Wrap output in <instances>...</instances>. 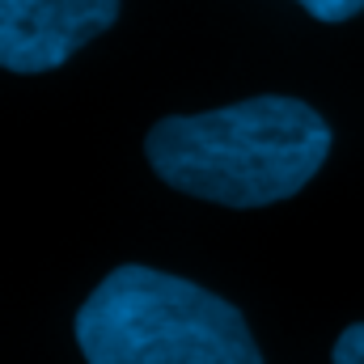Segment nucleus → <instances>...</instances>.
Masks as SVG:
<instances>
[{
    "mask_svg": "<svg viewBox=\"0 0 364 364\" xmlns=\"http://www.w3.org/2000/svg\"><path fill=\"white\" fill-rule=\"evenodd\" d=\"M335 364H364V322L348 326L339 339H335V352H331Z\"/></svg>",
    "mask_w": 364,
    "mask_h": 364,
    "instance_id": "obj_5",
    "label": "nucleus"
},
{
    "mask_svg": "<svg viewBox=\"0 0 364 364\" xmlns=\"http://www.w3.org/2000/svg\"><path fill=\"white\" fill-rule=\"evenodd\" d=\"M157 178L225 208L292 199L326 166L331 127L296 97H246L203 114H170L144 140Z\"/></svg>",
    "mask_w": 364,
    "mask_h": 364,
    "instance_id": "obj_1",
    "label": "nucleus"
},
{
    "mask_svg": "<svg viewBox=\"0 0 364 364\" xmlns=\"http://www.w3.org/2000/svg\"><path fill=\"white\" fill-rule=\"evenodd\" d=\"M119 0H0V68L51 73L106 34Z\"/></svg>",
    "mask_w": 364,
    "mask_h": 364,
    "instance_id": "obj_3",
    "label": "nucleus"
},
{
    "mask_svg": "<svg viewBox=\"0 0 364 364\" xmlns=\"http://www.w3.org/2000/svg\"><path fill=\"white\" fill-rule=\"evenodd\" d=\"M90 364H263L246 318L216 292L140 263L114 267L77 309Z\"/></svg>",
    "mask_w": 364,
    "mask_h": 364,
    "instance_id": "obj_2",
    "label": "nucleus"
},
{
    "mask_svg": "<svg viewBox=\"0 0 364 364\" xmlns=\"http://www.w3.org/2000/svg\"><path fill=\"white\" fill-rule=\"evenodd\" d=\"M305 13H314L318 21H348L364 9V0H296Z\"/></svg>",
    "mask_w": 364,
    "mask_h": 364,
    "instance_id": "obj_4",
    "label": "nucleus"
}]
</instances>
